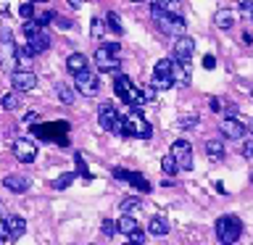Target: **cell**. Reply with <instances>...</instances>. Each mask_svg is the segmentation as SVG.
Returning a JSON list of instances; mask_svg holds the SVG:
<instances>
[{
	"label": "cell",
	"mask_w": 253,
	"mask_h": 245,
	"mask_svg": "<svg viewBox=\"0 0 253 245\" xmlns=\"http://www.w3.org/2000/svg\"><path fill=\"white\" fill-rule=\"evenodd\" d=\"M119 122V111L114 103H100L98 106V124H100V129H106V132H114V126Z\"/></svg>",
	"instance_id": "cell-12"
},
{
	"label": "cell",
	"mask_w": 253,
	"mask_h": 245,
	"mask_svg": "<svg viewBox=\"0 0 253 245\" xmlns=\"http://www.w3.org/2000/svg\"><path fill=\"white\" fill-rule=\"evenodd\" d=\"M150 16H153V21L158 24V29H161L164 35H174V37L185 35V19H182V16L164 13V11H158V8H150Z\"/></svg>",
	"instance_id": "cell-4"
},
{
	"label": "cell",
	"mask_w": 253,
	"mask_h": 245,
	"mask_svg": "<svg viewBox=\"0 0 253 245\" xmlns=\"http://www.w3.org/2000/svg\"><path fill=\"white\" fill-rule=\"evenodd\" d=\"M74 161H77V171H79V174H82V177H84V182H90V179H92V174L87 171V163H84L82 153H77V156H74Z\"/></svg>",
	"instance_id": "cell-34"
},
{
	"label": "cell",
	"mask_w": 253,
	"mask_h": 245,
	"mask_svg": "<svg viewBox=\"0 0 253 245\" xmlns=\"http://www.w3.org/2000/svg\"><path fill=\"white\" fill-rule=\"evenodd\" d=\"M71 182H74V171H66V174H61V177L53 182V190H66Z\"/></svg>",
	"instance_id": "cell-32"
},
{
	"label": "cell",
	"mask_w": 253,
	"mask_h": 245,
	"mask_svg": "<svg viewBox=\"0 0 253 245\" xmlns=\"http://www.w3.org/2000/svg\"><path fill=\"white\" fill-rule=\"evenodd\" d=\"M161 169H164V174H169V177H174V174L179 171V166H177V161H174L171 153H166V156L161 158Z\"/></svg>",
	"instance_id": "cell-28"
},
{
	"label": "cell",
	"mask_w": 253,
	"mask_h": 245,
	"mask_svg": "<svg viewBox=\"0 0 253 245\" xmlns=\"http://www.w3.org/2000/svg\"><path fill=\"white\" fill-rule=\"evenodd\" d=\"M243 153L248 156V158H253V140H251V142H245V145H243Z\"/></svg>",
	"instance_id": "cell-43"
},
{
	"label": "cell",
	"mask_w": 253,
	"mask_h": 245,
	"mask_svg": "<svg viewBox=\"0 0 253 245\" xmlns=\"http://www.w3.org/2000/svg\"><path fill=\"white\" fill-rule=\"evenodd\" d=\"M171 156H174V161H177L179 171L193 169V148H190L187 140H174L171 142Z\"/></svg>",
	"instance_id": "cell-8"
},
{
	"label": "cell",
	"mask_w": 253,
	"mask_h": 245,
	"mask_svg": "<svg viewBox=\"0 0 253 245\" xmlns=\"http://www.w3.org/2000/svg\"><path fill=\"white\" fill-rule=\"evenodd\" d=\"M211 111H221V103L216 98H211Z\"/></svg>",
	"instance_id": "cell-45"
},
{
	"label": "cell",
	"mask_w": 253,
	"mask_h": 245,
	"mask_svg": "<svg viewBox=\"0 0 253 245\" xmlns=\"http://www.w3.org/2000/svg\"><path fill=\"white\" fill-rule=\"evenodd\" d=\"M95 66H98L100 71H119V66H122V61H119V55H114L108 50L106 45H100L98 50H95Z\"/></svg>",
	"instance_id": "cell-11"
},
{
	"label": "cell",
	"mask_w": 253,
	"mask_h": 245,
	"mask_svg": "<svg viewBox=\"0 0 253 245\" xmlns=\"http://www.w3.org/2000/svg\"><path fill=\"white\" fill-rule=\"evenodd\" d=\"M55 27H58V29H71V21L69 19H61V16H55Z\"/></svg>",
	"instance_id": "cell-40"
},
{
	"label": "cell",
	"mask_w": 253,
	"mask_h": 245,
	"mask_svg": "<svg viewBox=\"0 0 253 245\" xmlns=\"http://www.w3.org/2000/svg\"><path fill=\"white\" fill-rule=\"evenodd\" d=\"M193 53H195V42H193V37H187V35L177 37V42H174V61H179V63H190Z\"/></svg>",
	"instance_id": "cell-13"
},
{
	"label": "cell",
	"mask_w": 253,
	"mask_h": 245,
	"mask_svg": "<svg viewBox=\"0 0 253 245\" xmlns=\"http://www.w3.org/2000/svg\"><path fill=\"white\" fill-rule=\"evenodd\" d=\"M148 232H150V235H156V237L169 235V219H164V216H153V219L148 221Z\"/></svg>",
	"instance_id": "cell-18"
},
{
	"label": "cell",
	"mask_w": 253,
	"mask_h": 245,
	"mask_svg": "<svg viewBox=\"0 0 253 245\" xmlns=\"http://www.w3.org/2000/svg\"><path fill=\"white\" fill-rule=\"evenodd\" d=\"M119 208H122V213H132V211H137V208H140V198H134V195L124 198V201L119 203Z\"/></svg>",
	"instance_id": "cell-30"
},
{
	"label": "cell",
	"mask_w": 253,
	"mask_h": 245,
	"mask_svg": "<svg viewBox=\"0 0 253 245\" xmlns=\"http://www.w3.org/2000/svg\"><path fill=\"white\" fill-rule=\"evenodd\" d=\"M0 106H3L5 111H16L21 106V98H19V92H5L3 98H0Z\"/></svg>",
	"instance_id": "cell-26"
},
{
	"label": "cell",
	"mask_w": 253,
	"mask_h": 245,
	"mask_svg": "<svg viewBox=\"0 0 253 245\" xmlns=\"http://www.w3.org/2000/svg\"><path fill=\"white\" fill-rule=\"evenodd\" d=\"M37 134V137L42 140H55L58 145H66V132H69V124L66 122H53V124H37L35 129H32Z\"/></svg>",
	"instance_id": "cell-7"
},
{
	"label": "cell",
	"mask_w": 253,
	"mask_h": 245,
	"mask_svg": "<svg viewBox=\"0 0 253 245\" xmlns=\"http://www.w3.org/2000/svg\"><path fill=\"white\" fill-rule=\"evenodd\" d=\"M35 119H37V114H35V111H29V114L24 116V122H27V124H32V122H35Z\"/></svg>",
	"instance_id": "cell-44"
},
{
	"label": "cell",
	"mask_w": 253,
	"mask_h": 245,
	"mask_svg": "<svg viewBox=\"0 0 253 245\" xmlns=\"http://www.w3.org/2000/svg\"><path fill=\"white\" fill-rule=\"evenodd\" d=\"M248 13H251V19H253V3H251V11H248Z\"/></svg>",
	"instance_id": "cell-48"
},
{
	"label": "cell",
	"mask_w": 253,
	"mask_h": 245,
	"mask_svg": "<svg viewBox=\"0 0 253 245\" xmlns=\"http://www.w3.org/2000/svg\"><path fill=\"white\" fill-rule=\"evenodd\" d=\"M5 224H8V232H11V240H16V237H21L24 232H27V221H24L21 216H8Z\"/></svg>",
	"instance_id": "cell-20"
},
{
	"label": "cell",
	"mask_w": 253,
	"mask_h": 245,
	"mask_svg": "<svg viewBox=\"0 0 253 245\" xmlns=\"http://www.w3.org/2000/svg\"><path fill=\"white\" fill-rule=\"evenodd\" d=\"M124 182H129V185H132L134 190H140V193H150V182H148L145 177H142L140 171H126Z\"/></svg>",
	"instance_id": "cell-19"
},
{
	"label": "cell",
	"mask_w": 253,
	"mask_h": 245,
	"mask_svg": "<svg viewBox=\"0 0 253 245\" xmlns=\"http://www.w3.org/2000/svg\"><path fill=\"white\" fill-rule=\"evenodd\" d=\"M198 124V116L190 114V116H182L179 119V129H193V126Z\"/></svg>",
	"instance_id": "cell-37"
},
{
	"label": "cell",
	"mask_w": 253,
	"mask_h": 245,
	"mask_svg": "<svg viewBox=\"0 0 253 245\" xmlns=\"http://www.w3.org/2000/svg\"><path fill=\"white\" fill-rule=\"evenodd\" d=\"M74 84H77V90L82 92L84 98L98 95V77H95L90 69H84V71H79V74H74Z\"/></svg>",
	"instance_id": "cell-10"
},
{
	"label": "cell",
	"mask_w": 253,
	"mask_h": 245,
	"mask_svg": "<svg viewBox=\"0 0 253 245\" xmlns=\"http://www.w3.org/2000/svg\"><path fill=\"white\" fill-rule=\"evenodd\" d=\"M0 66H3L8 74H13L19 69V47L13 42V35L8 29H3L0 35Z\"/></svg>",
	"instance_id": "cell-3"
},
{
	"label": "cell",
	"mask_w": 253,
	"mask_h": 245,
	"mask_svg": "<svg viewBox=\"0 0 253 245\" xmlns=\"http://www.w3.org/2000/svg\"><path fill=\"white\" fill-rule=\"evenodd\" d=\"M174 84H190V63L174 61Z\"/></svg>",
	"instance_id": "cell-25"
},
{
	"label": "cell",
	"mask_w": 253,
	"mask_h": 245,
	"mask_svg": "<svg viewBox=\"0 0 253 245\" xmlns=\"http://www.w3.org/2000/svg\"><path fill=\"white\" fill-rule=\"evenodd\" d=\"M126 245H145V232H142V229L129 232V235H126Z\"/></svg>",
	"instance_id": "cell-33"
},
{
	"label": "cell",
	"mask_w": 253,
	"mask_h": 245,
	"mask_svg": "<svg viewBox=\"0 0 253 245\" xmlns=\"http://www.w3.org/2000/svg\"><path fill=\"white\" fill-rule=\"evenodd\" d=\"M243 235V221L232 216V213H227V216H219L216 219V237L221 245H232L237 243V237Z\"/></svg>",
	"instance_id": "cell-1"
},
{
	"label": "cell",
	"mask_w": 253,
	"mask_h": 245,
	"mask_svg": "<svg viewBox=\"0 0 253 245\" xmlns=\"http://www.w3.org/2000/svg\"><path fill=\"white\" fill-rule=\"evenodd\" d=\"M5 190H11V193H27L29 190V177H21V174H8V177L3 179Z\"/></svg>",
	"instance_id": "cell-16"
},
{
	"label": "cell",
	"mask_w": 253,
	"mask_h": 245,
	"mask_svg": "<svg viewBox=\"0 0 253 245\" xmlns=\"http://www.w3.org/2000/svg\"><path fill=\"white\" fill-rule=\"evenodd\" d=\"M92 37H103V21L92 19Z\"/></svg>",
	"instance_id": "cell-38"
},
{
	"label": "cell",
	"mask_w": 253,
	"mask_h": 245,
	"mask_svg": "<svg viewBox=\"0 0 253 245\" xmlns=\"http://www.w3.org/2000/svg\"><path fill=\"white\" fill-rule=\"evenodd\" d=\"M221 134L224 137H229V140H243V134H245V126L237 122L235 116H227V119H221Z\"/></svg>",
	"instance_id": "cell-15"
},
{
	"label": "cell",
	"mask_w": 253,
	"mask_h": 245,
	"mask_svg": "<svg viewBox=\"0 0 253 245\" xmlns=\"http://www.w3.org/2000/svg\"><path fill=\"white\" fill-rule=\"evenodd\" d=\"M53 19H55V13H53V11H42V13H35V19H32V21L40 24V27H45V24H47V21H53Z\"/></svg>",
	"instance_id": "cell-35"
},
{
	"label": "cell",
	"mask_w": 253,
	"mask_h": 245,
	"mask_svg": "<svg viewBox=\"0 0 253 245\" xmlns=\"http://www.w3.org/2000/svg\"><path fill=\"white\" fill-rule=\"evenodd\" d=\"M206 156H209L211 161H221V158H224V142L221 140H209L206 142Z\"/></svg>",
	"instance_id": "cell-24"
},
{
	"label": "cell",
	"mask_w": 253,
	"mask_h": 245,
	"mask_svg": "<svg viewBox=\"0 0 253 245\" xmlns=\"http://www.w3.org/2000/svg\"><path fill=\"white\" fill-rule=\"evenodd\" d=\"M248 132L253 134V122H248Z\"/></svg>",
	"instance_id": "cell-47"
},
{
	"label": "cell",
	"mask_w": 253,
	"mask_h": 245,
	"mask_svg": "<svg viewBox=\"0 0 253 245\" xmlns=\"http://www.w3.org/2000/svg\"><path fill=\"white\" fill-rule=\"evenodd\" d=\"M13 156L19 158L21 163H32L37 158V145L32 140H27V137H21V140H16L13 142Z\"/></svg>",
	"instance_id": "cell-14"
},
{
	"label": "cell",
	"mask_w": 253,
	"mask_h": 245,
	"mask_svg": "<svg viewBox=\"0 0 253 245\" xmlns=\"http://www.w3.org/2000/svg\"><path fill=\"white\" fill-rule=\"evenodd\" d=\"M150 8H158V11L171 13V16H182V3L179 0H150Z\"/></svg>",
	"instance_id": "cell-17"
},
{
	"label": "cell",
	"mask_w": 253,
	"mask_h": 245,
	"mask_svg": "<svg viewBox=\"0 0 253 245\" xmlns=\"http://www.w3.org/2000/svg\"><path fill=\"white\" fill-rule=\"evenodd\" d=\"M216 66V58H213V55H206L203 58V69H213Z\"/></svg>",
	"instance_id": "cell-42"
},
{
	"label": "cell",
	"mask_w": 253,
	"mask_h": 245,
	"mask_svg": "<svg viewBox=\"0 0 253 245\" xmlns=\"http://www.w3.org/2000/svg\"><path fill=\"white\" fill-rule=\"evenodd\" d=\"M19 16H21L24 21H32V19H35V3H32V0L21 3V5H19Z\"/></svg>",
	"instance_id": "cell-31"
},
{
	"label": "cell",
	"mask_w": 253,
	"mask_h": 245,
	"mask_svg": "<svg viewBox=\"0 0 253 245\" xmlns=\"http://www.w3.org/2000/svg\"><path fill=\"white\" fill-rule=\"evenodd\" d=\"M213 24H216L219 29H232L235 13L229 11V8H221V11H216V16H213Z\"/></svg>",
	"instance_id": "cell-22"
},
{
	"label": "cell",
	"mask_w": 253,
	"mask_h": 245,
	"mask_svg": "<svg viewBox=\"0 0 253 245\" xmlns=\"http://www.w3.org/2000/svg\"><path fill=\"white\" fill-rule=\"evenodd\" d=\"M3 240H11V232H8V224H5V219L0 221V243Z\"/></svg>",
	"instance_id": "cell-39"
},
{
	"label": "cell",
	"mask_w": 253,
	"mask_h": 245,
	"mask_svg": "<svg viewBox=\"0 0 253 245\" xmlns=\"http://www.w3.org/2000/svg\"><path fill=\"white\" fill-rule=\"evenodd\" d=\"M69 3H71V5H74V8H79V5H82V3H84V0H69Z\"/></svg>",
	"instance_id": "cell-46"
},
{
	"label": "cell",
	"mask_w": 253,
	"mask_h": 245,
	"mask_svg": "<svg viewBox=\"0 0 253 245\" xmlns=\"http://www.w3.org/2000/svg\"><path fill=\"white\" fill-rule=\"evenodd\" d=\"M126 122V137H140V140H148L150 134H153V126L148 124V119L140 114L137 108H132L129 114L124 116Z\"/></svg>",
	"instance_id": "cell-5"
},
{
	"label": "cell",
	"mask_w": 253,
	"mask_h": 245,
	"mask_svg": "<svg viewBox=\"0 0 253 245\" xmlns=\"http://www.w3.org/2000/svg\"><path fill=\"white\" fill-rule=\"evenodd\" d=\"M11 84L16 92H29L37 87V74L32 69H16L11 74Z\"/></svg>",
	"instance_id": "cell-9"
},
{
	"label": "cell",
	"mask_w": 253,
	"mask_h": 245,
	"mask_svg": "<svg viewBox=\"0 0 253 245\" xmlns=\"http://www.w3.org/2000/svg\"><path fill=\"white\" fill-rule=\"evenodd\" d=\"M55 95H58V100L66 103V106H71V103H74V90H71V87H66V84H58V87H55Z\"/></svg>",
	"instance_id": "cell-29"
},
{
	"label": "cell",
	"mask_w": 253,
	"mask_h": 245,
	"mask_svg": "<svg viewBox=\"0 0 253 245\" xmlns=\"http://www.w3.org/2000/svg\"><path fill=\"white\" fill-rule=\"evenodd\" d=\"M66 69L71 71V74H79V71H84V69H87L84 53H71L69 58H66Z\"/></svg>",
	"instance_id": "cell-21"
},
{
	"label": "cell",
	"mask_w": 253,
	"mask_h": 245,
	"mask_svg": "<svg viewBox=\"0 0 253 245\" xmlns=\"http://www.w3.org/2000/svg\"><path fill=\"white\" fill-rule=\"evenodd\" d=\"M32 3H45V0H32Z\"/></svg>",
	"instance_id": "cell-49"
},
{
	"label": "cell",
	"mask_w": 253,
	"mask_h": 245,
	"mask_svg": "<svg viewBox=\"0 0 253 245\" xmlns=\"http://www.w3.org/2000/svg\"><path fill=\"white\" fill-rule=\"evenodd\" d=\"M106 21H108V29L114 32V35H124L122 19H119V13H116V11H108V13H106Z\"/></svg>",
	"instance_id": "cell-27"
},
{
	"label": "cell",
	"mask_w": 253,
	"mask_h": 245,
	"mask_svg": "<svg viewBox=\"0 0 253 245\" xmlns=\"http://www.w3.org/2000/svg\"><path fill=\"white\" fill-rule=\"evenodd\" d=\"M142 95H145V100H153V98H156V87H153V84L142 87Z\"/></svg>",
	"instance_id": "cell-41"
},
{
	"label": "cell",
	"mask_w": 253,
	"mask_h": 245,
	"mask_svg": "<svg viewBox=\"0 0 253 245\" xmlns=\"http://www.w3.org/2000/svg\"><path fill=\"white\" fill-rule=\"evenodd\" d=\"M116 229L122 235H129V232H134V229H140V224H137V219H134L132 213H122V219L116 221Z\"/></svg>",
	"instance_id": "cell-23"
},
{
	"label": "cell",
	"mask_w": 253,
	"mask_h": 245,
	"mask_svg": "<svg viewBox=\"0 0 253 245\" xmlns=\"http://www.w3.org/2000/svg\"><path fill=\"white\" fill-rule=\"evenodd\" d=\"M156 90H169L174 87V58H161L153 66V82Z\"/></svg>",
	"instance_id": "cell-6"
},
{
	"label": "cell",
	"mask_w": 253,
	"mask_h": 245,
	"mask_svg": "<svg viewBox=\"0 0 253 245\" xmlns=\"http://www.w3.org/2000/svg\"><path fill=\"white\" fill-rule=\"evenodd\" d=\"M132 3H142V0H132Z\"/></svg>",
	"instance_id": "cell-50"
},
{
	"label": "cell",
	"mask_w": 253,
	"mask_h": 245,
	"mask_svg": "<svg viewBox=\"0 0 253 245\" xmlns=\"http://www.w3.org/2000/svg\"><path fill=\"white\" fill-rule=\"evenodd\" d=\"M24 37H27V47L32 53H45L50 47V35H47L45 27H40L35 21H27L24 24Z\"/></svg>",
	"instance_id": "cell-2"
},
{
	"label": "cell",
	"mask_w": 253,
	"mask_h": 245,
	"mask_svg": "<svg viewBox=\"0 0 253 245\" xmlns=\"http://www.w3.org/2000/svg\"><path fill=\"white\" fill-rule=\"evenodd\" d=\"M100 232L106 235V237L116 235V232H119V229H116V221H111V219H103V224H100Z\"/></svg>",
	"instance_id": "cell-36"
}]
</instances>
